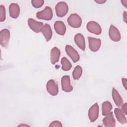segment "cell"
I'll list each match as a JSON object with an SVG mask.
<instances>
[{"instance_id":"32","label":"cell","mask_w":127,"mask_h":127,"mask_svg":"<svg viewBox=\"0 0 127 127\" xmlns=\"http://www.w3.org/2000/svg\"><path fill=\"white\" fill-rule=\"evenodd\" d=\"M22 126H25V127H29L28 125H25V124H21V125H19L18 126V127H22Z\"/></svg>"},{"instance_id":"6","label":"cell","mask_w":127,"mask_h":127,"mask_svg":"<svg viewBox=\"0 0 127 127\" xmlns=\"http://www.w3.org/2000/svg\"><path fill=\"white\" fill-rule=\"evenodd\" d=\"M88 115L91 122H94L97 119L99 116V106L97 103L89 108Z\"/></svg>"},{"instance_id":"7","label":"cell","mask_w":127,"mask_h":127,"mask_svg":"<svg viewBox=\"0 0 127 127\" xmlns=\"http://www.w3.org/2000/svg\"><path fill=\"white\" fill-rule=\"evenodd\" d=\"M47 91L52 96H56L59 92V88L57 83L53 80H49L46 85Z\"/></svg>"},{"instance_id":"10","label":"cell","mask_w":127,"mask_h":127,"mask_svg":"<svg viewBox=\"0 0 127 127\" xmlns=\"http://www.w3.org/2000/svg\"><path fill=\"white\" fill-rule=\"evenodd\" d=\"M61 83L62 90L64 92H69L73 90V87L70 84V79L69 76H63L61 79Z\"/></svg>"},{"instance_id":"18","label":"cell","mask_w":127,"mask_h":127,"mask_svg":"<svg viewBox=\"0 0 127 127\" xmlns=\"http://www.w3.org/2000/svg\"><path fill=\"white\" fill-rule=\"evenodd\" d=\"M41 32L45 37L47 41L50 40L52 37L53 33L51 27L49 24H45L44 25Z\"/></svg>"},{"instance_id":"16","label":"cell","mask_w":127,"mask_h":127,"mask_svg":"<svg viewBox=\"0 0 127 127\" xmlns=\"http://www.w3.org/2000/svg\"><path fill=\"white\" fill-rule=\"evenodd\" d=\"M54 28L56 32L59 35H64L66 32V27L63 21H57L54 23Z\"/></svg>"},{"instance_id":"31","label":"cell","mask_w":127,"mask_h":127,"mask_svg":"<svg viewBox=\"0 0 127 127\" xmlns=\"http://www.w3.org/2000/svg\"><path fill=\"white\" fill-rule=\"evenodd\" d=\"M121 2L122 3L123 5H124L126 7H127V0H121Z\"/></svg>"},{"instance_id":"28","label":"cell","mask_w":127,"mask_h":127,"mask_svg":"<svg viewBox=\"0 0 127 127\" xmlns=\"http://www.w3.org/2000/svg\"><path fill=\"white\" fill-rule=\"evenodd\" d=\"M122 83H123V85L124 86L125 88L126 89H127V79L126 78H122Z\"/></svg>"},{"instance_id":"3","label":"cell","mask_w":127,"mask_h":127,"mask_svg":"<svg viewBox=\"0 0 127 127\" xmlns=\"http://www.w3.org/2000/svg\"><path fill=\"white\" fill-rule=\"evenodd\" d=\"M68 24L73 28H78L80 27L82 23L81 17L76 13H72L67 18Z\"/></svg>"},{"instance_id":"5","label":"cell","mask_w":127,"mask_h":127,"mask_svg":"<svg viewBox=\"0 0 127 127\" xmlns=\"http://www.w3.org/2000/svg\"><path fill=\"white\" fill-rule=\"evenodd\" d=\"M86 28L89 32L96 35H100L102 32V29L100 25L94 21H91L88 22Z\"/></svg>"},{"instance_id":"12","label":"cell","mask_w":127,"mask_h":127,"mask_svg":"<svg viewBox=\"0 0 127 127\" xmlns=\"http://www.w3.org/2000/svg\"><path fill=\"white\" fill-rule=\"evenodd\" d=\"M109 35L110 38L113 41L118 42L121 40V34L118 29L113 25H111L109 30Z\"/></svg>"},{"instance_id":"23","label":"cell","mask_w":127,"mask_h":127,"mask_svg":"<svg viewBox=\"0 0 127 127\" xmlns=\"http://www.w3.org/2000/svg\"><path fill=\"white\" fill-rule=\"evenodd\" d=\"M82 73V67L79 65H77L74 69L72 72V76L74 80H78L81 77Z\"/></svg>"},{"instance_id":"2","label":"cell","mask_w":127,"mask_h":127,"mask_svg":"<svg viewBox=\"0 0 127 127\" xmlns=\"http://www.w3.org/2000/svg\"><path fill=\"white\" fill-rule=\"evenodd\" d=\"M57 15L59 17L65 16L67 13L68 7L66 2L64 1L59 2L55 7Z\"/></svg>"},{"instance_id":"19","label":"cell","mask_w":127,"mask_h":127,"mask_svg":"<svg viewBox=\"0 0 127 127\" xmlns=\"http://www.w3.org/2000/svg\"><path fill=\"white\" fill-rule=\"evenodd\" d=\"M114 113L118 121L122 124H125L127 123V119L126 115L123 113L121 109L120 108H115Z\"/></svg>"},{"instance_id":"13","label":"cell","mask_w":127,"mask_h":127,"mask_svg":"<svg viewBox=\"0 0 127 127\" xmlns=\"http://www.w3.org/2000/svg\"><path fill=\"white\" fill-rule=\"evenodd\" d=\"M9 12L11 17L17 18L20 13V8L16 3H12L9 6Z\"/></svg>"},{"instance_id":"29","label":"cell","mask_w":127,"mask_h":127,"mask_svg":"<svg viewBox=\"0 0 127 127\" xmlns=\"http://www.w3.org/2000/svg\"><path fill=\"white\" fill-rule=\"evenodd\" d=\"M95 1L99 4H102V3H104V2H105L106 1V0H95Z\"/></svg>"},{"instance_id":"8","label":"cell","mask_w":127,"mask_h":127,"mask_svg":"<svg viewBox=\"0 0 127 127\" xmlns=\"http://www.w3.org/2000/svg\"><path fill=\"white\" fill-rule=\"evenodd\" d=\"M28 24L31 30L36 33H39L41 31L44 25L41 22L37 21L33 18H29L28 20Z\"/></svg>"},{"instance_id":"15","label":"cell","mask_w":127,"mask_h":127,"mask_svg":"<svg viewBox=\"0 0 127 127\" xmlns=\"http://www.w3.org/2000/svg\"><path fill=\"white\" fill-rule=\"evenodd\" d=\"M103 125L107 127H114L116 126V121L112 112L106 117L103 120Z\"/></svg>"},{"instance_id":"24","label":"cell","mask_w":127,"mask_h":127,"mask_svg":"<svg viewBox=\"0 0 127 127\" xmlns=\"http://www.w3.org/2000/svg\"><path fill=\"white\" fill-rule=\"evenodd\" d=\"M5 19V9L3 5H0V21L2 22Z\"/></svg>"},{"instance_id":"4","label":"cell","mask_w":127,"mask_h":127,"mask_svg":"<svg viewBox=\"0 0 127 127\" xmlns=\"http://www.w3.org/2000/svg\"><path fill=\"white\" fill-rule=\"evenodd\" d=\"M10 32L7 29H3L0 32V43L3 47H6L9 43Z\"/></svg>"},{"instance_id":"25","label":"cell","mask_w":127,"mask_h":127,"mask_svg":"<svg viewBox=\"0 0 127 127\" xmlns=\"http://www.w3.org/2000/svg\"><path fill=\"white\" fill-rule=\"evenodd\" d=\"M44 3V1L43 0H33L31 1L32 5L35 8H39L42 6Z\"/></svg>"},{"instance_id":"26","label":"cell","mask_w":127,"mask_h":127,"mask_svg":"<svg viewBox=\"0 0 127 127\" xmlns=\"http://www.w3.org/2000/svg\"><path fill=\"white\" fill-rule=\"evenodd\" d=\"M49 127H63V125L62 123L58 121H54L51 123L50 125H49Z\"/></svg>"},{"instance_id":"20","label":"cell","mask_w":127,"mask_h":127,"mask_svg":"<svg viewBox=\"0 0 127 127\" xmlns=\"http://www.w3.org/2000/svg\"><path fill=\"white\" fill-rule=\"evenodd\" d=\"M112 97L116 105L120 107L123 104V101L118 91L114 88L112 89Z\"/></svg>"},{"instance_id":"11","label":"cell","mask_w":127,"mask_h":127,"mask_svg":"<svg viewBox=\"0 0 127 127\" xmlns=\"http://www.w3.org/2000/svg\"><path fill=\"white\" fill-rule=\"evenodd\" d=\"M89 47L90 50L94 52H97L100 47L101 41L100 39L88 37Z\"/></svg>"},{"instance_id":"27","label":"cell","mask_w":127,"mask_h":127,"mask_svg":"<svg viewBox=\"0 0 127 127\" xmlns=\"http://www.w3.org/2000/svg\"><path fill=\"white\" fill-rule=\"evenodd\" d=\"M122 111L123 112V113L127 115V103H125L124 104L122 105Z\"/></svg>"},{"instance_id":"17","label":"cell","mask_w":127,"mask_h":127,"mask_svg":"<svg viewBox=\"0 0 127 127\" xmlns=\"http://www.w3.org/2000/svg\"><path fill=\"white\" fill-rule=\"evenodd\" d=\"M60 55V51L57 47H55L51 50L50 54V60L51 62L53 64H55L59 61Z\"/></svg>"},{"instance_id":"21","label":"cell","mask_w":127,"mask_h":127,"mask_svg":"<svg viewBox=\"0 0 127 127\" xmlns=\"http://www.w3.org/2000/svg\"><path fill=\"white\" fill-rule=\"evenodd\" d=\"M112 105L109 101H105L102 103V115L103 116H107L110 114L112 112Z\"/></svg>"},{"instance_id":"9","label":"cell","mask_w":127,"mask_h":127,"mask_svg":"<svg viewBox=\"0 0 127 127\" xmlns=\"http://www.w3.org/2000/svg\"><path fill=\"white\" fill-rule=\"evenodd\" d=\"M66 54L71 59L74 63H76L79 60L80 56L78 52L70 45H66L65 48Z\"/></svg>"},{"instance_id":"22","label":"cell","mask_w":127,"mask_h":127,"mask_svg":"<svg viewBox=\"0 0 127 127\" xmlns=\"http://www.w3.org/2000/svg\"><path fill=\"white\" fill-rule=\"evenodd\" d=\"M61 64H62V69L64 71L69 70L72 67L71 64L65 57H64L62 59Z\"/></svg>"},{"instance_id":"1","label":"cell","mask_w":127,"mask_h":127,"mask_svg":"<svg viewBox=\"0 0 127 127\" xmlns=\"http://www.w3.org/2000/svg\"><path fill=\"white\" fill-rule=\"evenodd\" d=\"M53 11L49 6H46L44 9L39 11L36 13V17L40 19L50 20L53 17Z\"/></svg>"},{"instance_id":"30","label":"cell","mask_w":127,"mask_h":127,"mask_svg":"<svg viewBox=\"0 0 127 127\" xmlns=\"http://www.w3.org/2000/svg\"><path fill=\"white\" fill-rule=\"evenodd\" d=\"M123 17H124V20L125 22H127V12L124 11L123 13Z\"/></svg>"},{"instance_id":"14","label":"cell","mask_w":127,"mask_h":127,"mask_svg":"<svg viewBox=\"0 0 127 127\" xmlns=\"http://www.w3.org/2000/svg\"><path fill=\"white\" fill-rule=\"evenodd\" d=\"M74 41L77 46L82 50L85 49V41L84 36L80 33L76 34L74 37Z\"/></svg>"}]
</instances>
